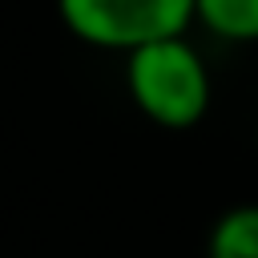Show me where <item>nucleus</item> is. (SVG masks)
Here are the masks:
<instances>
[{
    "label": "nucleus",
    "mask_w": 258,
    "mask_h": 258,
    "mask_svg": "<svg viewBox=\"0 0 258 258\" xmlns=\"http://www.w3.org/2000/svg\"><path fill=\"white\" fill-rule=\"evenodd\" d=\"M206 258H258V202H242L218 214Z\"/></svg>",
    "instance_id": "7ed1b4c3"
},
{
    "label": "nucleus",
    "mask_w": 258,
    "mask_h": 258,
    "mask_svg": "<svg viewBox=\"0 0 258 258\" xmlns=\"http://www.w3.org/2000/svg\"><path fill=\"white\" fill-rule=\"evenodd\" d=\"M198 24L230 44H258V0H194Z\"/></svg>",
    "instance_id": "20e7f679"
},
{
    "label": "nucleus",
    "mask_w": 258,
    "mask_h": 258,
    "mask_svg": "<svg viewBox=\"0 0 258 258\" xmlns=\"http://www.w3.org/2000/svg\"><path fill=\"white\" fill-rule=\"evenodd\" d=\"M56 16L81 44L129 56L145 44L185 36L198 8L194 0H56Z\"/></svg>",
    "instance_id": "f03ea898"
},
{
    "label": "nucleus",
    "mask_w": 258,
    "mask_h": 258,
    "mask_svg": "<svg viewBox=\"0 0 258 258\" xmlns=\"http://www.w3.org/2000/svg\"><path fill=\"white\" fill-rule=\"evenodd\" d=\"M125 89L157 129H194L210 113V69L185 40H157L125 56Z\"/></svg>",
    "instance_id": "f257e3e1"
}]
</instances>
